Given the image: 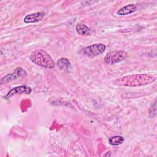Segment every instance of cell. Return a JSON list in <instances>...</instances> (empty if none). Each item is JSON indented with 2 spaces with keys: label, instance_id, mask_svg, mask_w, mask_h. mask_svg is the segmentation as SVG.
Returning <instances> with one entry per match:
<instances>
[{
  "label": "cell",
  "instance_id": "1",
  "mask_svg": "<svg viewBox=\"0 0 157 157\" xmlns=\"http://www.w3.org/2000/svg\"><path fill=\"white\" fill-rule=\"evenodd\" d=\"M155 79V77L150 74H134L117 78L113 83L120 86H135L149 84Z\"/></svg>",
  "mask_w": 157,
  "mask_h": 157
},
{
  "label": "cell",
  "instance_id": "2",
  "mask_svg": "<svg viewBox=\"0 0 157 157\" xmlns=\"http://www.w3.org/2000/svg\"><path fill=\"white\" fill-rule=\"evenodd\" d=\"M31 61L37 66L47 69L55 67V63L49 54L43 49H38L33 52L29 56Z\"/></svg>",
  "mask_w": 157,
  "mask_h": 157
},
{
  "label": "cell",
  "instance_id": "3",
  "mask_svg": "<svg viewBox=\"0 0 157 157\" xmlns=\"http://www.w3.org/2000/svg\"><path fill=\"white\" fill-rule=\"evenodd\" d=\"M106 49V46L103 44H96L82 48L80 53L84 56L93 57L102 54Z\"/></svg>",
  "mask_w": 157,
  "mask_h": 157
},
{
  "label": "cell",
  "instance_id": "4",
  "mask_svg": "<svg viewBox=\"0 0 157 157\" xmlns=\"http://www.w3.org/2000/svg\"><path fill=\"white\" fill-rule=\"evenodd\" d=\"M127 56V53L123 50H114L108 53L104 57L105 63L113 64L124 60Z\"/></svg>",
  "mask_w": 157,
  "mask_h": 157
},
{
  "label": "cell",
  "instance_id": "5",
  "mask_svg": "<svg viewBox=\"0 0 157 157\" xmlns=\"http://www.w3.org/2000/svg\"><path fill=\"white\" fill-rule=\"evenodd\" d=\"M26 75V72L23 68L18 67L12 74H8L5 77H4L1 80V83H7L14 79H16L19 77L25 76Z\"/></svg>",
  "mask_w": 157,
  "mask_h": 157
},
{
  "label": "cell",
  "instance_id": "6",
  "mask_svg": "<svg viewBox=\"0 0 157 157\" xmlns=\"http://www.w3.org/2000/svg\"><path fill=\"white\" fill-rule=\"evenodd\" d=\"M31 88L26 86H19L12 88L10 90L6 96V99H9L10 97L16 94H30L31 93Z\"/></svg>",
  "mask_w": 157,
  "mask_h": 157
},
{
  "label": "cell",
  "instance_id": "7",
  "mask_svg": "<svg viewBox=\"0 0 157 157\" xmlns=\"http://www.w3.org/2000/svg\"><path fill=\"white\" fill-rule=\"evenodd\" d=\"M44 16L43 12H36L34 13L29 14L25 16L24 18V21L26 23H35L41 20Z\"/></svg>",
  "mask_w": 157,
  "mask_h": 157
},
{
  "label": "cell",
  "instance_id": "8",
  "mask_svg": "<svg viewBox=\"0 0 157 157\" xmlns=\"http://www.w3.org/2000/svg\"><path fill=\"white\" fill-rule=\"evenodd\" d=\"M137 10V6L135 4H130L124 6L119 9L117 12V14L119 15H125L130 14Z\"/></svg>",
  "mask_w": 157,
  "mask_h": 157
},
{
  "label": "cell",
  "instance_id": "9",
  "mask_svg": "<svg viewBox=\"0 0 157 157\" xmlns=\"http://www.w3.org/2000/svg\"><path fill=\"white\" fill-rule=\"evenodd\" d=\"M76 32L81 36H88L91 33V29L87 26L82 23H78L75 26Z\"/></svg>",
  "mask_w": 157,
  "mask_h": 157
},
{
  "label": "cell",
  "instance_id": "10",
  "mask_svg": "<svg viewBox=\"0 0 157 157\" xmlns=\"http://www.w3.org/2000/svg\"><path fill=\"white\" fill-rule=\"evenodd\" d=\"M58 66L62 70H64L66 72H69L71 69V65L69 61L67 58H60L57 61Z\"/></svg>",
  "mask_w": 157,
  "mask_h": 157
},
{
  "label": "cell",
  "instance_id": "11",
  "mask_svg": "<svg viewBox=\"0 0 157 157\" xmlns=\"http://www.w3.org/2000/svg\"><path fill=\"white\" fill-rule=\"evenodd\" d=\"M124 141V138L120 136L110 137L109 139V142L112 145H118L121 144Z\"/></svg>",
  "mask_w": 157,
  "mask_h": 157
}]
</instances>
